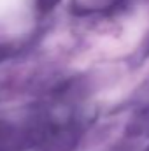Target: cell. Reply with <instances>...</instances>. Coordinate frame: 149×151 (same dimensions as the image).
<instances>
[{"label": "cell", "mask_w": 149, "mask_h": 151, "mask_svg": "<svg viewBox=\"0 0 149 151\" xmlns=\"http://www.w3.org/2000/svg\"><path fill=\"white\" fill-rule=\"evenodd\" d=\"M56 2H58V0H39V5H40V9L46 11V9H51Z\"/></svg>", "instance_id": "cell-1"}]
</instances>
